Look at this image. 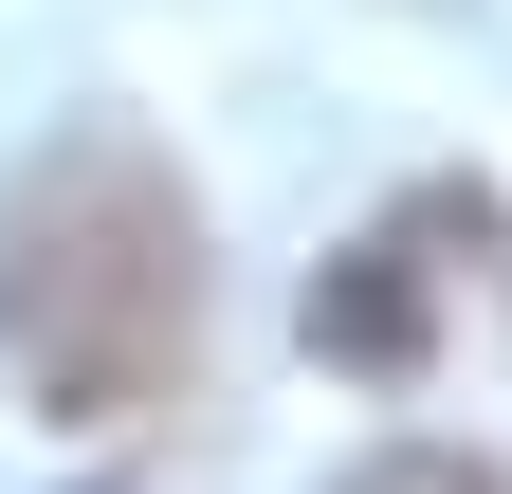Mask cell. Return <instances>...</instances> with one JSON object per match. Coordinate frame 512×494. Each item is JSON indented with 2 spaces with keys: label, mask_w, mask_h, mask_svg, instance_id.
<instances>
[{
  "label": "cell",
  "mask_w": 512,
  "mask_h": 494,
  "mask_svg": "<svg viewBox=\"0 0 512 494\" xmlns=\"http://www.w3.org/2000/svg\"><path fill=\"white\" fill-rule=\"evenodd\" d=\"M0 366L74 440L183 403V366H202V202L128 110H74L0 183Z\"/></svg>",
  "instance_id": "6da1fadb"
},
{
  "label": "cell",
  "mask_w": 512,
  "mask_h": 494,
  "mask_svg": "<svg viewBox=\"0 0 512 494\" xmlns=\"http://www.w3.org/2000/svg\"><path fill=\"white\" fill-rule=\"evenodd\" d=\"M512 312V202L494 183H403L330 275H311V348L366 366V385H421L458 330Z\"/></svg>",
  "instance_id": "7a4b0ae2"
},
{
  "label": "cell",
  "mask_w": 512,
  "mask_h": 494,
  "mask_svg": "<svg viewBox=\"0 0 512 494\" xmlns=\"http://www.w3.org/2000/svg\"><path fill=\"white\" fill-rule=\"evenodd\" d=\"M330 494H512V458H458V440H384V458H348Z\"/></svg>",
  "instance_id": "3957f363"
}]
</instances>
